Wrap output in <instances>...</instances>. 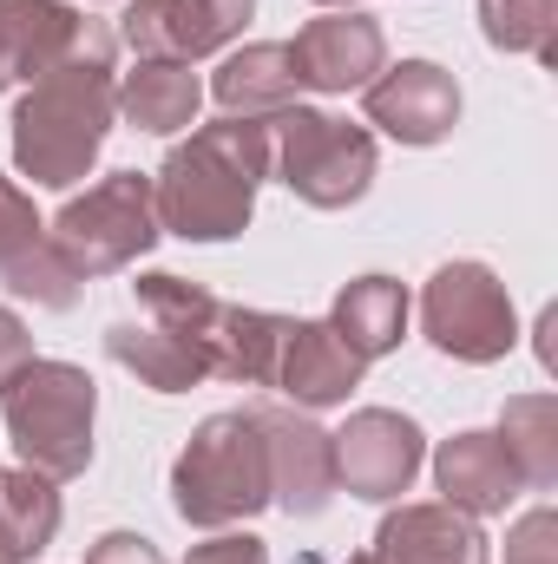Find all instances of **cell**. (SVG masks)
I'll return each instance as SVG.
<instances>
[{"mask_svg": "<svg viewBox=\"0 0 558 564\" xmlns=\"http://www.w3.org/2000/svg\"><path fill=\"white\" fill-rule=\"evenodd\" d=\"M119 119V79H112V33L93 20L86 40L73 46V59H60L46 79L26 86V99L13 106V164L20 177L66 191L79 184L99 151L112 139Z\"/></svg>", "mask_w": 558, "mask_h": 564, "instance_id": "cell-1", "label": "cell"}, {"mask_svg": "<svg viewBox=\"0 0 558 564\" xmlns=\"http://www.w3.org/2000/svg\"><path fill=\"white\" fill-rule=\"evenodd\" d=\"M362 368H368V361H355L329 322H296V315H289V335H282L277 381H270V388H282L302 414H309V408H342V401L362 388Z\"/></svg>", "mask_w": 558, "mask_h": 564, "instance_id": "cell-15", "label": "cell"}, {"mask_svg": "<svg viewBox=\"0 0 558 564\" xmlns=\"http://www.w3.org/2000/svg\"><path fill=\"white\" fill-rule=\"evenodd\" d=\"M296 66H289V46L282 40H257L244 53H230L211 79V99L224 106V119H277L296 106Z\"/></svg>", "mask_w": 558, "mask_h": 564, "instance_id": "cell-18", "label": "cell"}, {"mask_svg": "<svg viewBox=\"0 0 558 564\" xmlns=\"http://www.w3.org/2000/svg\"><path fill=\"white\" fill-rule=\"evenodd\" d=\"M0 282L20 295V302H33V308H73L79 302V289H86V276L46 243V230L26 243V250H13L7 263H0Z\"/></svg>", "mask_w": 558, "mask_h": 564, "instance_id": "cell-25", "label": "cell"}, {"mask_svg": "<svg viewBox=\"0 0 558 564\" xmlns=\"http://www.w3.org/2000/svg\"><path fill=\"white\" fill-rule=\"evenodd\" d=\"M420 328L440 355L466 361V368H486V361H506L513 341H519V315H513V295L506 282L493 276L486 263H440L427 289H420Z\"/></svg>", "mask_w": 558, "mask_h": 564, "instance_id": "cell-7", "label": "cell"}, {"mask_svg": "<svg viewBox=\"0 0 558 564\" xmlns=\"http://www.w3.org/2000/svg\"><path fill=\"white\" fill-rule=\"evenodd\" d=\"M500 446L513 453L519 479L533 492H552L558 486V401L552 394H513L506 414H500Z\"/></svg>", "mask_w": 558, "mask_h": 564, "instance_id": "cell-23", "label": "cell"}, {"mask_svg": "<svg viewBox=\"0 0 558 564\" xmlns=\"http://www.w3.org/2000/svg\"><path fill=\"white\" fill-rule=\"evenodd\" d=\"M106 355L139 375V388L151 394H191L197 381H217L211 375V348L191 341V335H171L158 322H112L106 328Z\"/></svg>", "mask_w": 558, "mask_h": 564, "instance_id": "cell-17", "label": "cell"}, {"mask_svg": "<svg viewBox=\"0 0 558 564\" xmlns=\"http://www.w3.org/2000/svg\"><path fill=\"white\" fill-rule=\"evenodd\" d=\"M197 106H204V86L191 66L139 59V73L119 79V119L139 132H184V126H197Z\"/></svg>", "mask_w": 558, "mask_h": 564, "instance_id": "cell-21", "label": "cell"}, {"mask_svg": "<svg viewBox=\"0 0 558 564\" xmlns=\"http://www.w3.org/2000/svg\"><path fill=\"white\" fill-rule=\"evenodd\" d=\"M86 564H164V558H158V545L139 539V532H106V539L86 552Z\"/></svg>", "mask_w": 558, "mask_h": 564, "instance_id": "cell-30", "label": "cell"}, {"mask_svg": "<svg viewBox=\"0 0 558 564\" xmlns=\"http://www.w3.org/2000/svg\"><path fill=\"white\" fill-rule=\"evenodd\" d=\"M257 0H132L126 7V46L139 59H171L191 66L244 33Z\"/></svg>", "mask_w": 558, "mask_h": 564, "instance_id": "cell-11", "label": "cell"}, {"mask_svg": "<svg viewBox=\"0 0 558 564\" xmlns=\"http://www.w3.org/2000/svg\"><path fill=\"white\" fill-rule=\"evenodd\" d=\"M60 532V492L53 479L26 473V466H7L0 473V552L13 564L40 558Z\"/></svg>", "mask_w": 558, "mask_h": 564, "instance_id": "cell-22", "label": "cell"}, {"mask_svg": "<svg viewBox=\"0 0 558 564\" xmlns=\"http://www.w3.org/2000/svg\"><path fill=\"white\" fill-rule=\"evenodd\" d=\"M184 564H270V552H264V539H250V532H217L211 545H191Z\"/></svg>", "mask_w": 558, "mask_h": 564, "instance_id": "cell-29", "label": "cell"}, {"mask_svg": "<svg viewBox=\"0 0 558 564\" xmlns=\"http://www.w3.org/2000/svg\"><path fill=\"white\" fill-rule=\"evenodd\" d=\"M362 112L395 144H440L460 126V86L433 59H401V66H382L362 86Z\"/></svg>", "mask_w": 558, "mask_h": 564, "instance_id": "cell-10", "label": "cell"}, {"mask_svg": "<svg viewBox=\"0 0 558 564\" xmlns=\"http://www.w3.org/2000/svg\"><path fill=\"white\" fill-rule=\"evenodd\" d=\"M40 230H46V224H40L33 197H26L20 184H7V177H0V263H7L13 250H26V243H33Z\"/></svg>", "mask_w": 558, "mask_h": 564, "instance_id": "cell-28", "label": "cell"}, {"mask_svg": "<svg viewBox=\"0 0 558 564\" xmlns=\"http://www.w3.org/2000/svg\"><path fill=\"white\" fill-rule=\"evenodd\" d=\"M375 558L382 564H486V539H480V519H466L453 506H401V512L382 519Z\"/></svg>", "mask_w": 558, "mask_h": 564, "instance_id": "cell-16", "label": "cell"}, {"mask_svg": "<svg viewBox=\"0 0 558 564\" xmlns=\"http://www.w3.org/2000/svg\"><path fill=\"white\" fill-rule=\"evenodd\" d=\"M0 414L7 440L20 453L26 473L40 479H79L93 466V414H99V388L86 368L73 361H26L7 388H0Z\"/></svg>", "mask_w": 558, "mask_h": 564, "instance_id": "cell-3", "label": "cell"}, {"mask_svg": "<svg viewBox=\"0 0 558 564\" xmlns=\"http://www.w3.org/2000/svg\"><path fill=\"white\" fill-rule=\"evenodd\" d=\"M348 564H382V558H375V552H362V558H348Z\"/></svg>", "mask_w": 558, "mask_h": 564, "instance_id": "cell-32", "label": "cell"}, {"mask_svg": "<svg viewBox=\"0 0 558 564\" xmlns=\"http://www.w3.org/2000/svg\"><path fill=\"white\" fill-rule=\"evenodd\" d=\"M264 177H270V126L264 119L197 126L191 144H178L151 177L158 230H171L184 243H230V237H244Z\"/></svg>", "mask_w": 558, "mask_h": 564, "instance_id": "cell-2", "label": "cell"}, {"mask_svg": "<svg viewBox=\"0 0 558 564\" xmlns=\"http://www.w3.org/2000/svg\"><path fill=\"white\" fill-rule=\"evenodd\" d=\"M282 335H289V315L230 308V302H224L217 335H211V375H217V381H244V388H270V381H277Z\"/></svg>", "mask_w": 558, "mask_h": 564, "instance_id": "cell-20", "label": "cell"}, {"mask_svg": "<svg viewBox=\"0 0 558 564\" xmlns=\"http://www.w3.org/2000/svg\"><path fill=\"white\" fill-rule=\"evenodd\" d=\"M329 440H335V486H348L355 499H375V506L401 499L415 486L420 459H427L420 426L408 414H395V408H362Z\"/></svg>", "mask_w": 558, "mask_h": 564, "instance_id": "cell-8", "label": "cell"}, {"mask_svg": "<svg viewBox=\"0 0 558 564\" xmlns=\"http://www.w3.org/2000/svg\"><path fill=\"white\" fill-rule=\"evenodd\" d=\"M329 328L342 335V348H348L355 361H382V355H395L401 335H408V289L395 276H355L335 295Z\"/></svg>", "mask_w": 558, "mask_h": 564, "instance_id": "cell-19", "label": "cell"}, {"mask_svg": "<svg viewBox=\"0 0 558 564\" xmlns=\"http://www.w3.org/2000/svg\"><path fill=\"white\" fill-rule=\"evenodd\" d=\"M26 361H33V335H26V322H20L13 308H0V388H7Z\"/></svg>", "mask_w": 558, "mask_h": 564, "instance_id": "cell-31", "label": "cell"}, {"mask_svg": "<svg viewBox=\"0 0 558 564\" xmlns=\"http://www.w3.org/2000/svg\"><path fill=\"white\" fill-rule=\"evenodd\" d=\"M315 7H355V0H315Z\"/></svg>", "mask_w": 558, "mask_h": 564, "instance_id": "cell-33", "label": "cell"}, {"mask_svg": "<svg viewBox=\"0 0 558 564\" xmlns=\"http://www.w3.org/2000/svg\"><path fill=\"white\" fill-rule=\"evenodd\" d=\"M132 289H139L144 322H158V328H171V335H191V341H204V348H211V335H217V315H224V302H217L211 289H197V282H184V276H164V270L139 276Z\"/></svg>", "mask_w": 558, "mask_h": 564, "instance_id": "cell-24", "label": "cell"}, {"mask_svg": "<svg viewBox=\"0 0 558 564\" xmlns=\"http://www.w3.org/2000/svg\"><path fill=\"white\" fill-rule=\"evenodd\" d=\"M158 237H164V230H158V204H151V177H144V171H106V177H99L86 197H73V204L53 217V230H46V243H53L86 282L132 270Z\"/></svg>", "mask_w": 558, "mask_h": 564, "instance_id": "cell-6", "label": "cell"}, {"mask_svg": "<svg viewBox=\"0 0 558 564\" xmlns=\"http://www.w3.org/2000/svg\"><path fill=\"white\" fill-rule=\"evenodd\" d=\"M433 479L447 492L440 506H453L466 519H493V512H506L526 492V479H519L513 453L500 446V433H453V440H440Z\"/></svg>", "mask_w": 558, "mask_h": 564, "instance_id": "cell-14", "label": "cell"}, {"mask_svg": "<svg viewBox=\"0 0 558 564\" xmlns=\"http://www.w3.org/2000/svg\"><path fill=\"white\" fill-rule=\"evenodd\" d=\"M0 564H13V558H7V552H0Z\"/></svg>", "mask_w": 558, "mask_h": 564, "instance_id": "cell-34", "label": "cell"}, {"mask_svg": "<svg viewBox=\"0 0 558 564\" xmlns=\"http://www.w3.org/2000/svg\"><path fill=\"white\" fill-rule=\"evenodd\" d=\"M506 564H558V519H552V506H533V512L506 532Z\"/></svg>", "mask_w": 558, "mask_h": 564, "instance_id": "cell-27", "label": "cell"}, {"mask_svg": "<svg viewBox=\"0 0 558 564\" xmlns=\"http://www.w3.org/2000/svg\"><path fill=\"white\" fill-rule=\"evenodd\" d=\"M86 26L93 20L73 13L66 0H0V93L7 86H33L60 59H73Z\"/></svg>", "mask_w": 558, "mask_h": 564, "instance_id": "cell-13", "label": "cell"}, {"mask_svg": "<svg viewBox=\"0 0 558 564\" xmlns=\"http://www.w3.org/2000/svg\"><path fill=\"white\" fill-rule=\"evenodd\" d=\"M480 26L500 53H533V59H558V0H480Z\"/></svg>", "mask_w": 558, "mask_h": 564, "instance_id": "cell-26", "label": "cell"}, {"mask_svg": "<svg viewBox=\"0 0 558 564\" xmlns=\"http://www.w3.org/2000/svg\"><path fill=\"white\" fill-rule=\"evenodd\" d=\"M250 421L264 433V459H270V506L289 519H315L335 499V440L309 421L302 408H250Z\"/></svg>", "mask_w": 558, "mask_h": 564, "instance_id": "cell-9", "label": "cell"}, {"mask_svg": "<svg viewBox=\"0 0 558 564\" xmlns=\"http://www.w3.org/2000/svg\"><path fill=\"white\" fill-rule=\"evenodd\" d=\"M289 66L302 93H362L388 66V33L368 13H322L289 40Z\"/></svg>", "mask_w": 558, "mask_h": 564, "instance_id": "cell-12", "label": "cell"}, {"mask_svg": "<svg viewBox=\"0 0 558 564\" xmlns=\"http://www.w3.org/2000/svg\"><path fill=\"white\" fill-rule=\"evenodd\" d=\"M171 506L197 532H230L270 506V459H264V433L250 421V408L211 414L191 433V446L171 466Z\"/></svg>", "mask_w": 558, "mask_h": 564, "instance_id": "cell-4", "label": "cell"}, {"mask_svg": "<svg viewBox=\"0 0 558 564\" xmlns=\"http://www.w3.org/2000/svg\"><path fill=\"white\" fill-rule=\"evenodd\" d=\"M270 126V177H282L302 204L315 210H348L368 197L375 184V139L348 119H329V112H309V106H289Z\"/></svg>", "mask_w": 558, "mask_h": 564, "instance_id": "cell-5", "label": "cell"}]
</instances>
